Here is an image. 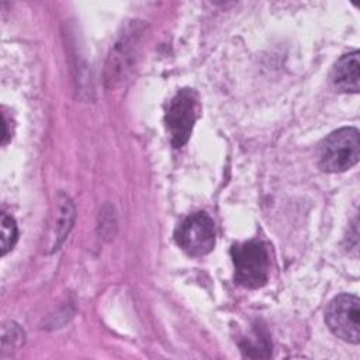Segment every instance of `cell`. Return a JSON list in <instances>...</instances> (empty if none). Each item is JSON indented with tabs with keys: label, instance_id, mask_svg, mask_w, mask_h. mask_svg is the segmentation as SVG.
I'll use <instances>...</instances> for the list:
<instances>
[{
	"label": "cell",
	"instance_id": "52a82bcc",
	"mask_svg": "<svg viewBox=\"0 0 360 360\" xmlns=\"http://www.w3.org/2000/svg\"><path fill=\"white\" fill-rule=\"evenodd\" d=\"M0 224H1V255H6L15 245L18 238V229L14 218L7 215L6 212H1Z\"/></svg>",
	"mask_w": 360,
	"mask_h": 360
},
{
	"label": "cell",
	"instance_id": "3957f363",
	"mask_svg": "<svg viewBox=\"0 0 360 360\" xmlns=\"http://www.w3.org/2000/svg\"><path fill=\"white\" fill-rule=\"evenodd\" d=\"M325 321L335 336L357 345L360 340V300L353 294H339L329 302Z\"/></svg>",
	"mask_w": 360,
	"mask_h": 360
},
{
	"label": "cell",
	"instance_id": "8992f818",
	"mask_svg": "<svg viewBox=\"0 0 360 360\" xmlns=\"http://www.w3.org/2000/svg\"><path fill=\"white\" fill-rule=\"evenodd\" d=\"M359 51L343 55L333 66L330 79L333 86L343 93H359L360 90V58Z\"/></svg>",
	"mask_w": 360,
	"mask_h": 360
},
{
	"label": "cell",
	"instance_id": "277c9868",
	"mask_svg": "<svg viewBox=\"0 0 360 360\" xmlns=\"http://www.w3.org/2000/svg\"><path fill=\"white\" fill-rule=\"evenodd\" d=\"M174 239L188 256L208 255L215 246L214 221L205 212H194L177 226Z\"/></svg>",
	"mask_w": 360,
	"mask_h": 360
},
{
	"label": "cell",
	"instance_id": "6da1fadb",
	"mask_svg": "<svg viewBox=\"0 0 360 360\" xmlns=\"http://www.w3.org/2000/svg\"><path fill=\"white\" fill-rule=\"evenodd\" d=\"M318 158L323 172L339 173L353 167L360 158L357 128L345 127L329 134L319 145Z\"/></svg>",
	"mask_w": 360,
	"mask_h": 360
},
{
	"label": "cell",
	"instance_id": "5b68a950",
	"mask_svg": "<svg viewBox=\"0 0 360 360\" xmlns=\"http://www.w3.org/2000/svg\"><path fill=\"white\" fill-rule=\"evenodd\" d=\"M197 115L198 100L195 91L183 89L172 98L166 112V125L174 148L183 146L188 141Z\"/></svg>",
	"mask_w": 360,
	"mask_h": 360
},
{
	"label": "cell",
	"instance_id": "7a4b0ae2",
	"mask_svg": "<svg viewBox=\"0 0 360 360\" xmlns=\"http://www.w3.org/2000/svg\"><path fill=\"white\" fill-rule=\"evenodd\" d=\"M235 266V281L246 288H259L266 284L270 270L269 252L264 243L249 240L236 243L231 249Z\"/></svg>",
	"mask_w": 360,
	"mask_h": 360
}]
</instances>
